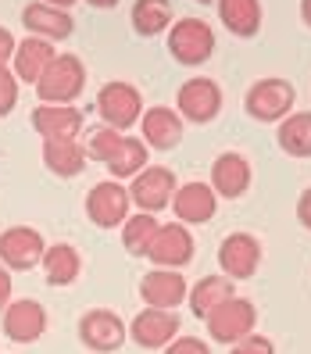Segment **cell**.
<instances>
[{
	"mask_svg": "<svg viewBox=\"0 0 311 354\" xmlns=\"http://www.w3.org/2000/svg\"><path fill=\"white\" fill-rule=\"evenodd\" d=\"M86 86V68L75 54H57L47 72L36 79V97L44 104H68Z\"/></svg>",
	"mask_w": 311,
	"mask_h": 354,
	"instance_id": "obj_1",
	"label": "cell"
},
{
	"mask_svg": "<svg viewBox=\"0 0 311 354\" xmlns=\"http://www.w3.org/2000/svg\"><path fill=\"white\" fill-rule=\"evenodd\" d=\"M254 322H258V308L254 301H247V297H225L211 315L204 319L207 333H211V340L218 344H240L243 337H251L254 333Z\"/></svg>",
	"mask_w": 311,
	"mask_h": 354,
	"instance_id": "obj_2",
	"label": "cell"
},
{
	"mask_svg": "<svg viewBox=\"0 0 311 354\" xmlns=\"http://www.w3.org/2000/svg\"><path fill=\"white\" fill-rule=\"evenodd\" d=\"M176 190H179V183H176L172 169H164V165H147L140 176H133L129 201L140 207V212L158 215V212H164V207L172 204Z\"/></svg>",
	"mask_w": 311,
	"mask_h": 354,
	"instance_id": "obj_3",
	"label": "cell"
},
{
	"mask_svg": "<svg viewBox=\"0 0 311 354\" xmlns=\"http://www.w3.org/2000/svg\"><path fill=\"white\" fill-rule=\"evenodd\" d=\"M79 340L97 354H115L129 340V326L122 322L118 311L111 308H93L79 319Z\"/></svg>",
	"mask_w": 311,
	"mask_h": 354,
	"instance_id": "obj_4",
	"label": "cell"
},
{
	"mask_svg": "<svg viewBox=\"0 0 311 354\" xmlns=\"http://www.w3.org/2000/svg\"><path fill=\"white\" fill-rule=\"evenodd\" d=\"M97 111L111 129H129L143 118V97L129 82H104L97 93Z\"/></svg>",
	"mask_w": 311,
	"mask_h": 354,
	"instance_id": "obj_5",
	"label": "cell"
},
{
	"mask_svg": "<svg viewBox=\"0 0 311 354\" xmlns=\"http://www.w3.org/2000/svg\"><path fill=\"white\" fill-rule=\"evenodd\" d=\"M44 251L47 243L32 225H11L0 233V265L8 272H29V268L44 261Z\"/></svg>",
	"mask_w": 311,
	"mask_h": 354,
	"instance_id": "obj_6",
	"label": "cell"
},
{
	"mask_svg": "<svg viewBox=\"0 0 311 354\" xmlns=\"http://www.w3.org/2000/svg\"><path fill=\"white\" fill-rule=\"evenodd\" d=\"M169 50L179 65H204L215 54V32L200 18H182L169 32Z\"/></svg>",
	"mask_w": 311,
	"mask_h": 354,
	"instance_id": "obj_7",
	"label": "cell"
},
{
	"mask_svg": "<svg viewBox=\"0 0 311 354\" xmlns=\"http://www.w3.org/2000/svg\"><path fill=\"white\" fill-rule=\"evenodd\" d=\"M129 186H122L118 179H104L86 194V215L97 229H118L129 218Z\"/></svg>",
	"mask_w": 311,
	"mask_h": 354,
	"instance_id": "obj_8",
	"label": "cell"
},
{
	"mask_svg": "<svg viewBox=\"0 0 311 354\" xmlns=\"http://www.w3.org/2000/svg\"><path fill=\"white\" fill-rule=\"evenodd\" d=\"M294 86L286 79H261L247 93V115L258 122H283L290 111H294Z\"/></svg>",
	"mask_w": 311,
	"mask_h": 354,
	"instance_id": "obj_9",
	"label": "cell"
},
{
	"mask_svg": "<svg viewBox=\"0 0 311 354\" xmlns=\"http://www.w3.org/2000/svg\"><path fill=\"white\" fill-rule=\"evenodd\" d=\"M194 254H197V243L190 236V229L179 225V222L161 225L154 243H151V251H147V258L154 261V268H176V272H179L182 265H190Z\"/></svg>",
	"mask_w": 311,
	"mask_h": 354,
	"instance_id": "obj_10",
	"label": "cell"
},
{
	"mask_svg": "<svg viewBox=\"0 0 311 354\" xmlns=\"http://www.w3.org/2000/svg\"><path fill=\"white\" fill-rule=\"evenodd\" d=\"M261 265V243L251 233H229L218 247V268L225 279H251Z\"/></svg>",
	"mask_w": 311,
	"mask_h": 354,
	"instance_id": "obj_11",
	"label": "cell"
},
{
	"mask_svg": "<svg viewBox=\"0 0 311 354\" xmlns=\"http://www.w3.org/2000/svg\"><path fill=\"white\" fill-rule=\"evenodd\" d=\"M176 104H179V115L182 118H190V122H197V126H204V122H211L222 111V90H218V82L197 75V79H190V82H182V86H179Z\"/></svg>",
	"mask_w": 311,
	"mask_h": 354,
	"instance_id": "obj_12",
	"label": "cell"
},
{
	"mask_svg": "<svg viewBox=\"0 0 311 354\" xmlns=\"http://www.w3.org/2000/svg\"><path fill=\"white\" fill-rule=\"evenodd\" d=\"M186 294H190V286H186L182 272H176V268H151V272L140 279V297L147 308L176 311L186 301Z\"/></svg>",
	"mask_w": 311,
	"mask_h": 354,
	"instance_id": "obj_13",
	"label": "cell"
},
{
	"mask_svg": "<svg viewBox=\"0 0 311 354\" xmlns=\"http://www.w3.org/2000/svg\"><path fill=\"white\" fill-rule=\"evenodd\" d=\"M129 337L133 344L147 347V351H161L179 337V315L176 311H161V308H143L129 326Z\"/></svg>",
	"mask_w": 311,
	"mask_h": 354,
	"instance_id": "obj_14",
	"label": "cell"
},
{
	"mask_svg": "<svg viewBox=\"0 0 311 354\" xmlns=\"http://www.w3.org/2000/svg\"><path fill=\"white\" fill-rule=\"evenodd\" d=\"M47 329V308L32 297H18L4 308V333L15 344H36Z\"/></svg>",
	"mask_w": 311,
	"mask_h": 354,
	"instance_id": "obj_15",
	"label": "cell"
},
{
	"mask_svg": "<svg viewBox=\"0 0 311 354\" xmlns=\"http://www.w3.org/2000/svg\"><path fill=\"white\" fill-rule=\"evenodd\" d=\"M215 190V197H225V201H236L247 194V186H251V161H247L240 151H225L215 158L211 165V183H207Z\"/></svg>",
	"mask_w": 311,
	"mask_h": 354,
	"instance_id": "obj_16",
	"label": "cell"
},
{
	"mask_svg": "<svg viewBox=\"0 0 311 354\" xmlns=\"http://www.w3.org/2000/svg\"><path fill=\"white\" fill-rule=\"evenodd\" d=\"M215 207H218V197L207 183H186L176 190L172 197V212L179 218V225H204L215 218Z\"/></svg>",
	"mask_w": 311,
	"mask_h": 354,
	"instance_id": "obj_17",
	"label": "cell"
},
{
	"mask_svg": "<svg viewBox=\"0 0 311 354\" xmlns=\"http://www.w3.org/2000/svg\"><path fill=\"white\" fill-rule=\"evenodd\" d=\"M32 129L44 140H75L82 129V111L68 104H39L32 111Z\"/></svg>",
	"mask_w": 311,
	"mask_h": 354,
	"instance_id": "obj_18",
	"label": "cell"
},
{
	"mask_svg": "<svg viewBox=\"0 0 311 354\" xmlns=\"http://www.w3.org/2000/svg\"><path fill=\"white\" fill-rule=\"evenodd\" d=\"M140 129H143V143H147V147L172 151L182 140V118L172 108H151V111H143Z\"/></svg>",
	"mask_w": 311,
	"mask_h": 354,
	"instance_id": "obj_19",
	"label": "cell"
},
{
	"mask_svg": "<svg viewBox=\"0 0 311 354\" xmlns=\"http://www.w3.org/2000/svg\"><path fill=\"white\" fill-rule=\"evenodd\" d=\"M44 165L61 176V179H72V176H82L90 165V154L79 140H44Z\"/></svg>",
	"mask_w": 311,
	"mask_h": 354,
	"instance_id": "obj_20",
	"label": "cell"
},
{
	"mask_svg": "<svg viewBox=\"0 0 311 354\" xmlns=\"http://www.w3.org/2000/svg\"><path fill=\"white\" fill-rule=\"evenodd\" d=\"M22 22H26V29L32 32V36H39V39H65V36H72V18L61 11V8H50V4H44V0H32V4H26V11H22Z\"/></svg>",
	"mask_w": 311,
	"mask_h": 354,
	"instance_id": "obj_21",
	"label": "cell"
},
{
	"mask_svg": "<svg viewBox=\"0 0 311 354\" xmlns=\"http://www.w3.org/2000/svg\"><path fill=\"white\" fill-rule=\"evenodd\" d=\"M54 57L57 54L50 47V39H39V36L22 39V44L15 47V79L32 82V86H36V79L47 72V65H50Z\"/></svg>",
	"mask_w": 311,
	"mask_h": 354,
	"instance_id": "obj_22",
	"label": "cell"
},
{
	"mask_svg": "<svg viewBox=\"0 0 311 354\" xmlns=\"http://www.w3.org/2000/svg\"><path fill=\"white\" fill-rule=\"evenodd\" d=\"M39 265H44V276L50 286H72L82 272V258L72 243H50Z\"/></svg>",
	"mask_w": 311,
	"mask_h": 354,
	"instance_id": "obj_23",
	"label": "cell"
},
{
	"mask_svg": "<svg viewBox=\"0 0 311 354\" xmlns=\"http://www.w3.org/2000/svg\"><path fill=\"white\" fill-rule=\"evenodd\" d=\"M104 165H108V172L115 179H133V176H140L143 169H147V143L133 140V136H122L118 147L111 151V158Z\"/></svg>",
	"mask_w": 311,
	"mask_h": 354,
	"instance_id": "obj_24",
	"label": "cell"
},
{
	"mask_svg": "<svg viewBox=\"0 0 311 354\" xmlns=\"http://www.w3.org/2000/svg\"><path fill=\"white\" fill-rule=\"evenodd\" d=\"M225 297H233V279H225V276H204V279H197L190 286V311H194L197 319H207Z\"/></svg>",
	"mask_w": 311,
	"mask_h": 354,
	"instance_id": "obj_25",
	"label": "cell"
},
{
	"mask_svg": "<svg viewBox=\"0 0 311 354\" xmlns=\"http://www.w3.org/2000/svg\"><path fill=\"white\" fill-rule=\"evenodd\" d=\"M222 26L233 36H254L261 29V4L258 0H218Z\"/></svg>",
	"mask_w": 311,
	"mask_h": 354,
	"instance_id": "obj_26",
	"label": "cell"
},
{
	"mask_svg": "<svg viewBox=\"0 0 311 354\" xmlns=\"http://www.w3.org/2000/svg\"><path fill=\"white\" fill-rule=\"evenodd\" d=\"M158 229H161V222L154 215L136 212V215H129L126 222H122V247H126L133 258H147L151 243L158 236Z\"/></svg>",
	"mask_w": 311,
	"mask_h": 354,
	"instance_id": "obj_27",
	"label": "cell"
},
{
	"mask_svg": "<svg viewBox=\"0 0 311 354\" xmlns=\"http://www.w3.org/2000/svg\"><path fill=\"white\" fill-rule=\"evenodd\" d=\"M276 136H279V147L290 158H311V111L286 115Z\"/></svg>",
	"mask_w": 311,
	"mask_h": 354,
	"instance_id": "obj_28",
	"label": "cell"
},
{
	"mask_svg": "<svg viewBox=\"0 0 311 354\" xmlns=\"http://www.w3.org/2000/svg\"><path fill=\"white\" fill-rule=\"evenodd\" d=\"M172 26V4L169 0H136L133 8V29L140 36H158Z\"/></svg>",
	"mask_w": 311,
	"mask_h": 354,
	"instance_id": "obj_29",
	"label": "cell"
},
{
	"mask_svg": "<svg viewBox=\"0 0 311 354\" xmlns=\"http://www.w3.org/2000/svg\"><path fill=\"white\" fill-rule=\"evenodd\" d=\"M118 140H122V133H118V129H111V126H100V129H93V133H90L86 154H90L93 161H108V158H111V151L118 147Z\"/></svg>",
	"mask_w": 311,
	"mask_h": 354,
	"instance_id": "obj_30",
	"label": "cell"
},
{
	"mask_svg": "<svg viewBox=\"0 0 311 354\" xmlns=\"http://www.w3.org/2000/svg\"><path fill=\"white\" fill-rule=\"evenodd\" d=\"M15 100H18V79H15V72L0 68V118L11 115Z\"/></svg>",
	"mask_w": 311,
	"mask_h": 354,
	"instance_id": "obj_31",
	"label": "cell"
},
{
	"mask_svg": "<svg viewBox=\"0 0 311 354\" xmlns=\"http://www.w3.org/2000/svg\"><path fill=\"white\" fill-rule=\"evenodd\" d=\"M229 354H276V347H272V340H268V337L251 333V337H243L240 344H233Z\"/></svg>",
	"mask_w": 311,
	"mask_h": 354,
	"instance_id": "obj_32",
	"label": "cell"
},
{
	"mask_svg": "<svg viewBox=\"0 0 311 354\" xmlns=\"http://www.w3.org/2000/svg\"><path fill=\"white\" fill-rule=\"evenodd\" d=\"M164 354H211V347H207L200 337H176L169 347H164Z\"/></svg>",
	"mask_w": 311,
	"mask_h": 354,
	"instance_id": "obj_33",
	"label": "cell"
},
{
	"mask_svg": "<svg viewBox=\"0 0 311 354\" xmlns=\"http://www.w3.org/2000/svg\"><path fill=\"white\" fill-rule=\"evenodd\" d=\"M15 47H18V44H15V36H11L4 26H0V68H4L8 61L15 57Z\"/></svg>",
	"mask_w": 311,
	"mask_h": 354,
	"instance_id": "obj_34",
	"label": "cell"
},
{
	"mask_svg": "<svg viewBox=\"0 0 311 354\" xmlns=\"http://www.w3.org/2000/svg\"><path fill=\"white\" fill-rule=\"evenodd\" d=\"M297 222L311 233V186H308V190L301 194V201H297Z\"/></svg>",
	"mask_w": 311,
	"mask_h": 354,
	"instance_id": "obj_35",
	"label": "cell"
},
{
	"mask_svg": "<svg viewBox=\"0 0 311 354\" xmlns=\"http://www.w3.org/2000/svg\"><path fill=\"white\" fill-rule=\"evenodd\" d=\"M11 290H15V283H11V272H8V268L4 265H0V311H4L15 297H11Z\"/></svg>",
	"mask_w": 311,
	"mask_h": 354,
	"instance_id": "obj_36",
	"label": "cell"
},
{
	"mask_svg": "<svg viewBox=\"0 0 311 354\" xmlns=\"http://www.w3.org/2000/svg\"><path fill=\"white\" fill-rule=\"evenodd\" d=\"M301 18L311 26V0H301Z\"/></svg>",
	"mask_w": 311,
	"mask_h": 354,
	"instance_id": "obj_37",
	"label": "cell"
},
{
	"mask_svg": "<svg viewBox=\"0 0 311 354\" xmlns=\"http://www.w3.org/2000/svg\"><path fill=\"white\" fill-rule=\"evenodd\" d=\"M86 4H93V8H115L118 0H86Z\"/></svg>",
	"mask_w": 311,
	"mask_h": 354,
	"instance_id": "obj_38",
	"label": "cell"
},
{
	"mask_svg": "<svg viewBox=\"0 0 311 354\" xmlns=\"http://www.w3.org/2000/svg\"><path fill=\"white\" fill-rule=\"evenodd\" d=\"M44 4H50V8H68V4H75V0H44Z\"/></svg>",
	"mask_w": 311,
	"mask_h": 354,
	"instance_id": "obj_39",
	"label": "cell"
},
{
	"mask_svg": "<svg viewBox=\"0 0 311 354\" xmlns=\"http://www.w3.org/2000/svg\"><path fill=\"white\" fill-rule=\"evenodd\" d=\"M200 4H211V0H200Z\"/></svg>",
	"mask_w": 311,
	"mask_h": 354,
	"instance_id": "obj_40",
	"label": "cell"
}]
</instances>
